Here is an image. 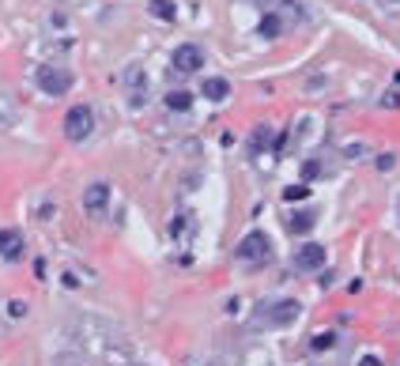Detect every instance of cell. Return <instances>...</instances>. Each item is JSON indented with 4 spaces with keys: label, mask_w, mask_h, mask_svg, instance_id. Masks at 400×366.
Masks as SVG:
<instances>
[{
    "label": "cell",
    "mask_w": 400,
    "mask_h": 366,
    "mask_svg": "<svg viewBox=\"0 0 400 366\" xmlns=\"http://www.w3.org/2000/svg\"><path fill=\"white\" fill-rule=\"evenodd\" d=\"M385 4H400V0H385Z\"/></svg>",
    "instance_id": "obj_21"
},
{
    "label": "cell",
    "mask_w": 400,
    "mask_h": 366,
    "mask_svg": "<svg viewBox=\"0 0 400 366\" xmlns=\"http://www.w3.org/2000/svg\"><path fill=\"white\" fill-rule=\"evenodd\" d=\"M106 204H110V182L87 185V193H83V212H87V216H102Z\"/></svg>",
    "instance_id": "obj_8"
},
{
    "label": "cell",
    "mask_w": 400,
    "mask_h": 366,
    "mask_svg": "<svg viewBox=\"0 0 400 366\" xmlns=\"http://www.w3.org/2000/svg\"><path fill=\"white\" fill-rule=\"evenodd\" d=\"M95 132V110L91 106H72L69 114H64V136H69L72 143H83L87 136Z\"/></svg>",
    "instance_id": "obj_3"
},
{
    "label": "cell",
    "mask_w": 400,
    "mask_h": 366,
    "mask_svg": "<svg viewBox=\"0 0 400 366\" xmlns=\"http://www.w3.org/2000/svg\"><path fill=\"white\" fill-rule=\"evenodd\" d=\"M235 257L242 261V264H269V257H272V242H269V235L264 230H249L246 238L238 242V249H235Z\"/></svg>",
    "instance_id": "obj_1"
},
{
    "label": "cell",
    "mask_w": 400,
    "mask_h": 366,
    "mask_svg": "<svg viewBox=\"0 0 400 366\" xmlns=\"http://www.w3.org/2000/svg\"><path fill=\"white\" fill-rule=\"evenodd\" d=\"M317 174H321V163H317V159H310V163L302 166V177L310 182V177H317Z\"/></svg>",
    "instance_id": "obj_18"
},
{
    "label": "cell",
    "mask_w": 400,
    "mask_h": 366,
    "mask_svg": "<svg viewBox=\"0 0 400 366\" xmlns=\"http://www.w3.org/2000/svg\"><path fill=\"white\" fill-rule=\"evenodd\" d=\"M23 257V235L12 227L0 230V261H19Z\"/></svg>",
    "instance_id": "obj_9"
},
{
    "label": "cell",
    "mask_w": 400,
    "mask_h": 366,
    "mask_svg": "<svg viewBox=\"0 0 400 366\" xmlns=\"http://www.w3.org/2000/svg\"><path fill=\"white\" fill-rule=\"evenodd\" d=\"M200 95H204L208 102H227V95H230V83L223 80V76H208V80L200 83Z\"/></svg>",
    "instance_id": "obj_10"
},
{
    "label": "cell",
    "mask_w": 400,
    "mask_h": 366,
    "mask_svg": "<svg viewBox=\"0 0 400 366\" xmlns=\"http://www.w3.org/2000/svg\"><path fill=\"white\" fill-rule=\"evenodd\" d=\"M382 106H400V95H396V91H389V95L382 98Z\"/></svg>",
    "instance_id": "obj_19"
},
{
    "label": "cell",
    "mask_w": 400,
    "mask_h": 366,
    "mask_svg": "<svg viewBox=\"0 0 400 366\" xmlns=\"http://www.w3.org/2000/svg\"><path fill=\"white\" fill-rule=\"evenodd\" d=\"M35 83H38L46 95H57V98H61V95L72 91V72L64 69V64H38Z\"/></svg>",
    "instance_id": "obj_2"
},
{
    "label": "cell",
    "mask_w": 400,
    "mask_h": 366,
    "mask_svg": "<svg viewBox=\"0 0 400 366\" xmlns=\"http://www.w3.org/2000/svg\"><path fill=\"white\" fill-rule=\"evenodd\" d=\"M310 196V185H287L283 189V201H306Z\"/></svg>",
    "instance_id": "obj_16"
},
{
    "label": "cell",
    "mask_w": 400,
    "mask_h": 366,
    "mask_svg": "<svg viewBox=\"0 0 400 366\" xmlns=\"http://www.w3.org/2000/svg\"><path fill=\"white\" fill-rule=\"evenodd\" d=\"M151 12H155V16H159V19H166V23H170V19L177 16V12H174V4H170V0H155V4H151Z\"/></svg>",
    "instance_id": "obj_15"
},
{
    "label": "cell",
    "mask_w": 400,
    "mask_h": 366,
    "mask_svg": "<svg viewBox=\"0 0 400 366\" xmlns=\"http://www.w3.org/2000/svg\"><path fill=\"white\" fill-rule=\"evenodd\" d=\"M314 223H317V212H295L291 219H287V230H291V235H310V230H314Z\"/></svg>",
    "instance_id": "obj_11"
},
{
    "label": "cell",
    "mask_w": 400,
    "mask_h": 366,
    "mask_svg": "<svg viewBox=\"0 0 400 366\" xmlns=\"http://www.w3.org/2000/svg\"><path fill=\"white\" fill-rule=\"evenodd\" d=\"M298 314H302V306H298V298H280V302H269L257 314L261 325H272V329H283V325H295Z\"/></svg>",
    "instance_id": "obj_4"
},
{
    "label": "cell",
    "mask_w": 400,
    "mask_h": 366,
    "mask_svg": "<svg viewBox=\"0 0 400 366\" xmlns=\"http://www.w3.org/2000/svg\"><path fill=\"white\" fill-rule=\"evenodd\" d=\"M272 143V125H257L249 132V155H264Z\"/></svg>",
    "instance_id": "obj_12"
},
{
    "label": "cell",
    "mask_w": 400,
    "mask_h": 366,
    "mask_svg": "<svg viewBox=\"0 0 400 366\" xmlns=\"http://www.w3.org/2000/svg\"><path fill=\"white\" fill-rule=\"evenodd\" d=\"M200 64H204V49L193 46V42H185V46H177L174 49V69L177 72H200Z\"/></svg>",
    "instance_id": "obj_7"
},
{
    "label": "cell",
    "mask_w": 400,
    "mask_h": 366,
    "mask_svg": "<svg viewBox=\"0 0 400 366\" xmlns=\"http://www.w3.org/2000/svg\"><path fill=\"white\" fill-rule=\"evenodd\" d=\"M280 30H283V23H280L276 16H264V19H261V35H264V38H276Z\"/></svg>",
    "instance_id": "obj_14"
},
{
    "label": "cell",
    "mask_w": 400,
    "mask_h": 366,
    "mask_svg": "<svg viewBox=\"0 0 400 366\" xmlns=\"http://www.w3.org/2000/svg\"><path fill=\"white\" fill-rule=\"evenodd\" d=\"M121 83H125V95H129V106H143L148 102V72L140 64H129L121 72Z\"/></svg>",
    "instance_id": "obj_5"
},
{
    "label": "cell",
    "mask_w": 400,
    "mask_h": 366,
    "mask_svg": "<svg viewBox=\"0 0 400 366\" xmlns=\"http://www.w3.org/2000/svg\"><path fill=\"white\" fill-rule=\"evenodd\" d=\"M332 343H336V336H332V332H321V336L310 340V348H314V351H325V348H332Z\"/></svg>",
    "instance_id": "obj_17"
},
{
    "label": "cell",
    "mask_w": 400,
    "mask_h": 366,
    "mask_svg": "<svg viewBox=\"0 0 400 366\" xmlns=\"http://www.w3.org/2000/svg\"><path fill=\"white\" fill-rule=\"evenodd\" d=\"M166 106L177 110V114H185V110L193 106V95H189V91H170V95H166Z\"/></svg>",
    "instance_id": "obj_13"
},
{
    "label": "cell",
    "mask_w": 400,
    "mask_h": 366,
    "mask_svg": "<svg viewBox=\"0 0 400 366\" xmlns=\"http://www.w3.org/2000/svg\"><path fill=\"white\" fill-rule=\"evenodd\" d=\"M359 366H382V359H377V355H366V359H359Z\"/></svg>",
    "instance_id": "obj_20"
},
{
    "label": "cell",
    "mask_w": 400,
    "mask_h": 366,
    "mask_svg": "<svg viewBox=\"0 0 400 366\" xmlns=\"http://www.w3.org/2000/svg\"><path fill=\"white\" fill-rule=\"evenodd\" d=\"M325 246H317V242H306V246H298V253H295V268L298 272H317L321 264H325Z\"/></svg>",
    "instance_id": "obj_6"
}]
</instances>
